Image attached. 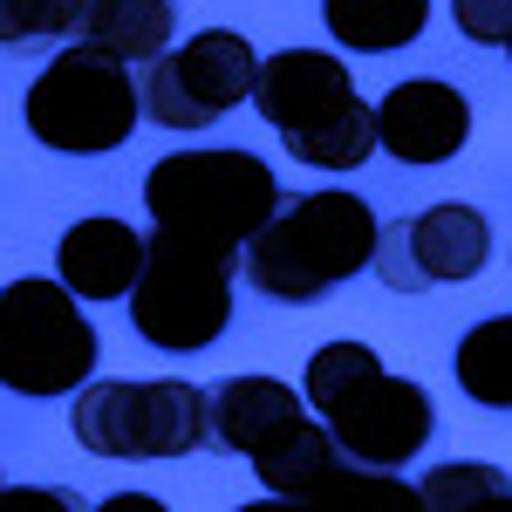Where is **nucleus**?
<instances>
[{"label": "nucleus", "mask_w": 512, "mask_h": 512, "mask_svg": "<svg viewBox=\"0 0 512 512\" xmlns=\"http://www.w3.org/2000/svg\"><path fill=\"white\" fill-rule=\"evenodd\" d=\"M472 512H512V492H499V499H485V506H472Z\"/></svg>", "instance_id": "obj_27"}, {"label": "nucleus", "mask_w": 512, "mask_h": 512, "mask_svg": "<svg viewBox=\"0 0 512 512\" xmlns=\"http://www.w3.org/2000/svg\"><path fill=\"white\" fill-rule=\"evenodd\" d=\"M301 512H424V499H417V485L396 472H376V465H335V472L321 478L315 492H301L294 499Z\"/></svg>", "instance_id": "obj_18"}, {"label": "nucleus", "mask_w": 512, "mask_h": 512, "mask_svg": "<svg viewBox=\"0 0 512 512\" xmlns=\"http://www.w3.org/2000/svg\"><path fill=\"white\" fill-rule=\"evenodd\" d=\"M96 512H171V506H164L158 492H110Z\"/></svg>", "instance_id": "obj_25"}, {"label": "nucleus", "mask_w": 512, "mask_h": 512, "mask_svg": "<svg viewBox=\"0 0 512 512\" xmlns=\"http://www.w3.org/2000/svg\"><path fill=\"white\" fill-rule=\"evenodd\" d=\"M171 28H178V0H89L69 48H96V55H117V62H151V55L171 48Z\"/></svg>", "instance_id": "obj_14"}, {"label": "nucleus", "mask_w": 512, "mask_h": 512, "mask_svg": "<svg viewBox=\"0 0 512 512\" xmlns=\"http://www.w3.org/2000/svg\"><path fill=\"white\" fill-rule=\"evenodd\" d=\"M69 431L82 451L96 458H185L205 451V390L198 383H144V376H123V383H82L76 410H69Z\"/></svg>", "instance_id": "obj_6"}, {"label": "nucleus", "mask_w": 512, "mask_h": 512, "mask_svg": "<svg viewBox=\"0 0 512 512\" xmlns=\"http://www.w3.org/2000/svg\"><path fill=\"white\" fill-rule=\"evenodd\" d=\"M137 123H144V103H137L130 62L96 48H55V62L28 89V137L69 158L123 151Z\"/></svg>", "instance_id": "obj_4"}, {"label": "nucleus", "mask_w": 512, "mask_h": 512, "mask_svg": "<svg viewBox=\"0 0 512 512\" xmlns=\"http://www.w3.org/2000/svg\"><path fill=\"white\" fill-rule=\"evenodd\" d=\"M287 151L301 164H315V171H355V164H369L376 158V103L342 96L328 117L287 130Z\"/></svg>", "instance_id": "obj_17"}, {"label": "nucleus", "mask_w": 512, "mask_h": 512, "mask_svg": "<svg viewBox=\"0 0 512 512\" xmlns=\"http://www.w3.org/2000/svg\"><path fill=\"white\" fill-rule=\"evenodd\" d=\"M55 267L76 301H123L144 274V233H130L123 219H76L55 246Z\"/></svg>", "instance_id": "obj_13"}, {"label": "nucleus", "mask_w": 512, "mask_h": 512, "mask_svg": "<svg viewBox=\"0 0 512 512\" xmlns=\"http://www.w3.org/2000/svg\"><path fill=\"white\" fill-rule=\"evenodd\" d=\"M506 55H512V41H506Z\"/></svg>", "instance_id": "obj_28"}, {"label": "nucleus", "mask_w": 512, "mask_h": 512, "mask_svg": "<svg viewBox=\"0 0 512 512\" xmlns=\"http://www.w3.org/2000/svg\"><path fill=\"white\" fill-rule=\"evenodd\" d=\"M294 417H308V410H301V396L287 390L280 376H226V383L205 390V451L253 458Z\"/></svg>", "instance_id": "obj_12"}, {"label": "nucleus", "mask_w": 512, "mask_h": 512, "mask_svg": "<svg viewBox=\"0 0 512 512\" xmlns=\"http://www.w3.org/2000/svg\"><path fill=\"white\" fill-rule=\"evenodd\" d=\"M376 233H383V219L355 192H280L274 219L246 239L239 274L267 301L308 308V301H328L342 280L369 274Z\"/></svg>", "instance_id": "obj_1"}, {"label": "nucleus", "mask_w": 512, "mask_h": 512, "mask_svg": "<svg viewBox=\"0 0 512 512\" xmlns=\"http://www.w3.org/2000/svg\"><path fill=\"white\" fill-rule=\"evenodd\" d=\"M321 21L355 55H390V48H410L424 35L431 0H321Z\"/></svg>", "instance_id": "obj_16"}, {"label": "nucleus", "mask_w": 512, "mask_h": 512, "mask_svg": "<svg viewBox=\"0 0 512 512\" xmlns=\"http://www.w3.org/2000/svg\"><path fill=\"white\" fill-rule=\"evenodd\" d=\"M239 512H301L294 499H253V506H239Z\"/></svg>", "instance_id": "obj_26"}, {"label": "nucleus", "mask_w": 512, "mask_h": 512, "mask_svg": "<svg viewBox=\"0 0 512 512\" xmlns=\"http://www.w3.org/2000/svg\"><path fill=\"white\" fill-rule=\"evenodd\" d=\"M89 0H0V48H69Z\"/></svg>", "instance_id": "obj_20"}, {"label": "nucleus", "mask_w": 512, "mask_h": 512, "mask_svg": "<svg viewBox=\"0 0 512 512\" xmlns=\"http://www.w3.org/2000/svg\"><path fill=\"white\" fill-rule=\"evenodd\" d=\"M335 465H342V451H335L328 424H315V417H294L287 431H274L260 451H253V472H260V485H267L274 499H301V492H315Z\"/></svg>", "instance_id": "obj_15"}, {"label": "nucleus", "mask_w": 512, "mask_h": 512, "mask_svg": "<svg viewBox=\"0 0 512 512\" xmlns=\"http://www.w3.org/2000/svg\"><path fill=\"white\" fill-rule=\"evenodd\" d=\"M321 424H328L335 451H342L349 465L396 472V465H410L437 437V410H431V396H424V383L376 369V376L349 383L342 396H328V403H321Z\"/></svg>", "instance_id": "obj_9"}, {"label": "nucleus", "mask_w": 512, "mask_h": 512, "mask_svg": "<svg viewBox=\"0 0 512 512\" xmlns=\"http://www.w3.org/2000/svg\"><path fill=\"white\" fill-rule=\"evenodd\" d=\"M499 492H512V478L499 465H478V458H451V465H431L417 478L424 512H472L485 499H499Z\"/></svg>", "instance_id": "obj_21"}, {"label": "nucleus", "mask_w": 512, "mask_h": 512, "mask_svg": "<svg viewBox=\"0 0 512 512\" xmlns=\"http://www.w3.org/2000/svg\"><path fill=\"white\" fill-rule=\"evenodd\" d=\"M253 76H260V55L246 35H226V28H205L185 48H164L144 62L137 76V103L144 117L164 123V130H205L226 110L253 103Z\"/></svg>", "instance_id": "obj_7"}, {"label": "nucleus", "mask_w": 512, "mask_h": 512, "mask_svg": "<svg viewBox=\"0 0 512 512\" xmlns=\"http://www.w3.org/2000/svg\"><path fill=\"white\" fill-rule=\"evenodd\" d=\"M451 369H458V390L472 396V403L512 410V315H485L478 328H465Z\"/></svg>", "instance_id": "obj_19"}, {"label": "nucleus", "mask_w": 512, "mask_h": 512, "mask_svg": "<svg viewBox=\"0 0 512 512\" xmlns=\"http://www.w3.org/2000/svg\"><path fill=\"white\" fill-rule=\"evenodd\" d=\"M342 96H355V76L342 55L328 48H280V55H260V76H253V110L274 123L280 137L301 130V123L328 117Z\"/></svg>", "instance_id": "obj_11"}, {"label": "nucleus", "mask_w": 512, "mask_h": 512, "mask_svg": "<svg viewBox=\"0 0 512 512\" xmlns=\"http://www.w3.org/2000/svg\"><path fill=\"white\" fill-rule=\"evenodd\" d=\"M383 369V355L362 349V342H328V349L308 355V403H328V396H342L349 383H362V376H376Z\"/></svg>", "instance_id": "obj_22"}, {"label": "nucleus", "mask_w": 512, "mask_h": 512, "mask_svg": "<svg viewBox=\"0 0 512 512\" xmlns=\"http://www.w3.org/2000/svg\"><path fill=\"white\" fill-rule=\"evenodd\" d=\"M280 205V178L267 158L219 144V151H171L151 164L144 178V212L151 233H178V239H205V246H233L246 253V239L274 219Z\"/></svg>", "instance_id": "obj_2"}, {"label": "nucleus", "mask_w": 512, "mask_h": 512, "mask_svg": "<svg viewBox=\"0 0 512 512\" xmlns=\"http://www.w3.org/2000/svg\"><path fill=\"white\" fill-rule=\"evenodd\" d=\"M233 280L239 253L205 239L151 233L144 239V274L130 280V328L164 355H198L233 328Z\"/></svg>", "instance_id": "obj_3"}, {"label": "nucleus", "mask_w": 512, "mask_h": 512, "mask_svg": "<svg viewBox=\"0 0 512 512\" xmlns=\"http://www.w3.org/2000/svg\"><path fill=\"white\" fill-rule=\"evenodd\" d=\"M465 137H472V103L437 76L396 82V89H383V103H376V144L396 164H417V171L424 164H451L465 151Z\"/></svg>", "instance_id": "obj_10"}, {"label": "nucleus", "mask_w": 512, "mask_h": 512, "mask_svg": "<svg viewBox=\"0 0 512 512\" xmlns=\"http://www.w3.org/2000/svg\"><path fill=\"white\" fill-rule=\"evenodd\" d=\"M451 21L478 48H506L512 41V0H451Z\"/></svg>", "instance_id": "obj_23"}, {"label": "nucleus", "mask_w": 512, "mask_h": 512, "mask_svg": "<svg viewBox=\"0 0 512 512\" xmlns=\"http://www.w3.org/2000/svg\"><path fill=\"white\" fill-rule=\"evenodd\" d=\"M0 512H82L69 485H0Z\"/></svg>", "instance_id": "obj_24"}, {"label": "nucleus", "mask_w": 512, "mask_h": 512, "mask_svg": "<svg viewBox=\"0 0 512 512\" xmlns=\"http://www.w3.org/2000/svg\"><path fill=\"white\" fill-rule=\"evenodd\" d=\"M492 260V226L485 212L458 205V198H437L410 219H390L376 233V280L390 294H431V287H458V280H478Z\"/></svg>", "instance_id": "obj_8"}, {"label": "nucleus", "mask_w": 512, "mask_h": 512, "mask_svg": "<svg viewBox=\"0 0 512 512\" xmlns=\"http://www.w3.org/2000/svg\"><path fill=\"white\" fill-rule=\"evenodd\" d=\"M96 376V328L76 294L48 274L0 287V390L14 396H76Z\"/></svg>", "instance_id": "obj_5"}]
</instances>
